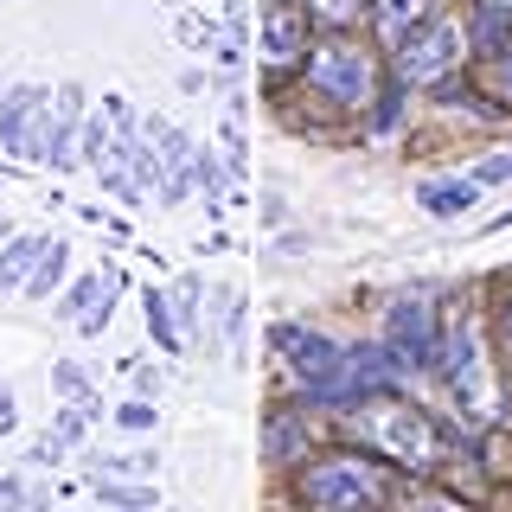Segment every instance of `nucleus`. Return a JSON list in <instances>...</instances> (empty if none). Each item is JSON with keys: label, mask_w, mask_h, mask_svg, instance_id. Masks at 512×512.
I'll return each mask as SVG.
<instances>
[{"label": "nucleus", "mask_w": 512, "mask_h": 512, "mask_svg": "<svg viewBox=\"0 0 512 512\" xmlns=\"http://www.w3.org/2000/svg\"><path fill=\"white\" fill-rule=\"evenodd\" d=\"M333 423H340V436H346V442L372 448L384 468L436 474L442 461H448V429H442L423 404H410L404 384H397V391L365 397V404H352V410H340Z\"/></svg>", "instance_id": "obj_1"}, {"label": "nucleus", "mask_w": 512, "mask_h": 512, "mask_svg": "<svg viewBox=\"0 0 512 512\" xmlns=\"http://www.w3.org/2000/svg\"><path fill=\"white\" fill-rule=\"evenodd\" d=\"M436 378L448 384V397H455V416L461 429H493L506 416L500 404V372H493V352H487V327H480V314L455 308L442 320V365Z\"/></svg>", "instance_id": "obj_2"}, {"label": "nucleus", "mask_w": 512, "mask_h": 512, "mask_svg": "<svg viewBox=\"0 0 512 512\" xmlns=\"http://www.w3.org/2000/svg\"><path fill=\"white\" fill-rule=\"evenodd\" d=\"M301 84H308L327 109H346V116H365V103L384 84V58L352 32H314L308 58H301Z\"/></svg>", "instance_id": "obj_3"}, {"label": "nucleus", "mask_w": 512, "mask_h": 512, "mask_svg": "<svg viewBox=\"0 0 512 512\" xmlns=\"http://www.w3.org/2000/svg\"><path fill=\"white\" fill-rule=\"evenodd\" d=\"M391 474H384V461L372 455V448H320V455L301 461V474H295V500H308V506H327V512H340V506H378V500H391Z\"/></svg>", "instance_id": "obj_4"}, {"label": "nucleus", "mask_w": 512, "mask_h": 512, "mask_svg": "<svg viewBox=\"0 0 512 512\" xmlns=\"http://www.w3.org/2000/svg\"><path fill=\"white\" fill-rule=\"evenodd\" d=\"M468 58H474L468 26H461L455 13H442V7H436L423 26H410L404 39L384 52V71H391L404 90H436V84H448V77H455Z\"/></svg>", "instance_id": "obj_5"}, {"label": "nucleus", "mask_w": 512, "mask_h": 512, "mask_svg": "<svg viewBox=\"0 0 512 512\" xmlns=\"http://www.w3.org/2000/svg\"><path fill=\"white\" fill-rule=\"evenodd\" d=\"M269 346L282 352V372L288 384L301 391V404L314 410H340V365H346V346L333 340V333L308 327V320H276L269 327Z\"/></svg>", "instance_id": "obj_6"}, {"label": "nucleus", "mask_w": 512, "mask_h": 512, "mask_svg": "<svg viewBox=\"0 0 512 512\" xmlns=\"http://www.w3.org/2000/svg\"><path fill=\"white\" fill-rule=\"evenodd\" d=\"M378 340L391 346V359L404 365V372L436 378V365H442V320H436V308H429V295H391L384 301Z\"/></svg>", "instance_id": "obj_7"}, {"label": "nucleus", "mask_w": 512, "mask_h": 512, "mask_svg": "<svg viewBox=\"0 0 512 512\" xmlns=\"http://www.w3.org/2000/svg\"><path fill=\"white\" fill-rule=\"evenodd\" d=\"M308 45H314V20L301 0H263V13H256V52H263L269 71H295L308 58Z\"/></svg>", "instance_id": "obj_8"}, {"label": "nucleus", "mask_w": 512, "mask_h": 512, "mask_svg": "<svg viewBox=\"0 0 512 512\" xmlns=\"http://www.w3.org/2000/svg\"><path fill=\"white\" fill-rule=\"evenodd\" d=\"M263 455L276 468H295V461L314 455V404H276L263 423Z\"/></svg>", "instance_id": "obj_9"}, {"label": "nucleus", "mask_w": 512, "mask_h": 512, "mask_svg": "<svg viewBox=\"0 0 512 512\" xmlns=\"http://www.w3.org/2000/svg\"><path fill=\"white\" fill-rule=\"evenodd\" d=\"M45 103H52V84H13V90H0V154H13V160L26 154V135H32V122L45 116Z\"/></svg>", "instance_id": "obj_10"}, {"label": "nucleus", "mask_w": 512, "mask_h": 512, "mask_svg": "<svg viewBox=\"0 0 512 512\" xmlns=\"http://www.w3.org/2000/svg\"><path fill=\"white\" fill-rule=\"evenodd\" d=\"M429 13H436V0H372V7H365V26H372L378 45L391 52V45L404 39L410 26H423Z\"/></svg>", "instance_id": "obj_11"}, {"label": "nucleus", "mask_w": 512, "mask_h": 512, "mask_svg": "<svg viewBox=\"0 0 512 512\" xmlns=\"http://www.w3.org/2000/svg\"><path fill=\"white\" fill-rule=\"evenodd\" d=\"M468 45L474 58H500L512 45V7H500V0H480L474 20H468Z\"/></svg>", "instance_id": "obj_12"}, {"label": "nucleus", "mask_w": 512, "mask_h": 512, "mask_svg": "<svg viewBox=\"0 0 512 512\" xmlns=\"http://www.w3.org/2000/svg\"><path fill=\"white\" fill-rule=\"evenodd\" d=\"M39 250H45L39 231H13L7 244H0V295H20L26 276H32V263H39Z\"/></svg>", "instance_id": "obj_13"}, {"label": "nucleus", "mask_w": 512, "mask_h": 512, "mask_svg": "<svg viewBox=\"0 0 512 512\" xmlns=\"http://www.w3.org/2000/svg\"><path fill=\"white\" fill-rule=\"evenodd\" d=\"M474 199H480V180H474V173H468V180H429L423 192H416V205H423L429 218H461Z\"/></svg>", "instance_id": "obj_14"}, {"label": "nucleus", "mask_w": 512, "mask_h": 512, "mask_svg": "<svg viewBox=\"0 0 512 512\" xmlns=\"http://www.w3.org/2000/svg\"><path fill=\"white\" fill-rule=\"evenodd\" d=\"M64 276H71V244H64V237H45V250H39V263H32V276H26L20 295L45 301L52 288H64Z\"/></svg>", "instance_id": "obj_15"}, {"label": "nucleus", "mask_w": 512, "mask_h": 512, "mask_svg": "<svg viewBox=\"0 0 512 512\" xmlns=\"http://www.w3.org/2000/svg\"><path fill=\"white\" fill-rule=\"evenodd\" d=\"M404 116H410V90L397 84L391 71H384L378 96H372V103H365V128H372V135H391V128H404Z\"/></svg>", "instance_id": "obj_16"}, {"label": "nucleus", "mask_w": 512, "mask_h": 512, "mask_svg": "<svg viewBox=\"0 0 512 512\" xmlns=\"http://www.w3.org/2000/svg\"><path fill=\"white\" fill-rule=\"evenodd\" d=\"M141 320H148V333L160 340V352H180L186 346V327H180V314H173V295L148 288V295H141Z\"/></svg>", "instance_id": "obj_17"}, {"label": "nucleus", "mask_w": 512, "mask_h": 512, "mask_svg": "<svg viewBox=\"0 0 512 512\" xmlns=\"http://www.w3.org/2000/svg\"><path fill=\"white\" fill-rule=\"evenodd\" d=\"M308 7V20H314V32H352L365 20V7L372 0H301Z\"/></svg>", "instance_id": "obj_18"}, {"label": "nucleus", "mask_w": 512, "mask_h": 512, "mask_svg": "<svg viewBox=\"0 0 512 512\" xmlns=\"http://www.w3.org/2000/svg\"><path fill=\"white\" fill-rule=\"evenodd\" d=\"M186 173H192V192H205V205H212V212H218V199H224V167H218V154L205 148V141H199V148H192Z\"/></svg>", "instance_id": "obj_19"}, {"label": "nucleus", "mask_w": 512, "mask_h": 512, "mask_svg": "<svg viewBox=\"0 0 512 512\" xmlns=\"http://www.w3.org/2000/svg\"><path fill=\"white\" fill-rule=\"evenodd\" d=\"M218 141H224V167H231V173H244V167H250V141H244V103H231V116H224Z\"/></svg>", "instance_id": "obj_20"}, {"label": "nucleus", "mask_w": 512, "mask_h": 512, "mask_svg": "<svg viewBox=\"0 0 512 512\" xmlns=\"http://www.w3.org/2000/svg\"><path fill=\"white\" fill-rule=\"evenodd\" d=\"M154 448H122V455H103V461H90V474H154Z\"/></svg>", "instance_id": "obj_21"}, {"label": "nucleus", "mask_w": 512, "mask_h": 512, "mask_svg": "<svg viewBox=\"0 0 512 512\" xmlns=\"http://www.w3.org/2000/svg\"><path fill=\"white\" fill-rule=\"evenodd\" d=\"M199 301H205V282H199V276H180V288H173V314H180V327H186V333L205 320Z\"/></svg>", "instance_id": "obj_22"}, {"label": "nucleus", "mask_w": 512, "mask_h": 512, "mask_svg": "<svg viewBox=\"0 0 512 512\" xmlns=\"http://www.w3.org/2000/svg\"><path fill=\"white\" fill-rule=\"evenodd\" d=\"M103 122H109V135H116V141H135L141 135V116H135L128 96H103Z\"/></svg>", "instance_id": "obj_23"}, {"label": "nucleus", "mask_w": 512, "mask_h": 512, "mask_svg": "<svg viewBox=\"0 0 512 512\" xmlns=\"http://www.w3.org/2000/svg\"><path fill=\"white\" fill-rule=\"evenodd\" d=\"M224 340L231 359H244V288H224Z\"/></svg>", "instance_id": "obj_24"}, {"label": "nucleus", "mask_w": 512, "mask_h": 512, "mask_svg": "<svg viewBox=\"0 0 512 512\" xmlns=\"http://www.w3.org/2000/svg\"><path fill=\"white\" fill-rule=\"evenodd\" d=\"M96 493H103L109 506H154V487H122L116 474H96Z\"/></svg>", "instance_id": "obj_25"}, {"label": "nucleus", "mask_w": 512, "mask_h": 512, "mask_svg": "<svg viewBox=\"0 0 512 512\" xmlns=\"http://www.w3.org/2000/svg\"><path fill=\"white\" fill-rule=\"evenodd\" d=\"M64 455H71V442H64L58 429H45V436H39V442L26 448V468H58Z\"/></svg>", "instance_id": "obj_26"}, {"label": "nucleus", "mask_w": 512, "mask_h": 512, "mask_svg": "<svg viewBox=\"0 0 512 512\" xmlns=\"http://www.w3.org/2000/svg\"><path fill=\"white\" fill-rule=\"evenodd\" d=\"M116 423H122V429H154V423H160L154 397H141V391H135V397H128V404L116 410Z\"/></svg>", "instance_id": "obj_27"}, {"label": "nucleus", "mask_w": 512, "mask_h": 512, "mask_svg": "<svg viewBox=\"0 0 512 512\" xmlns=\"http://www.w3.org/2000/svg\"><path fill=\"white\" fill-rule=\"evenodd\" d=\"M52 391H58V397H90V378L77 372L71 359H58V365H52Z\"/></svg>", "instance_id": "obj_28"}, {"label": "nucleus", "mask_w": 512, "mask_h": 512, "mask_svg": "<svg viewBox=\"0 0 512 512\" xmlns=\"http://www.w3.org/2000/svg\"><path fill=\"white\" fill-rule=\"evenodd\" d=\"M128 378H135V391H141V397H154V404H160V391H167V372H154V365L128 359Z\"/></svg>", "instance_id": "obj_29"}, {"label": "nucleus", "mask_w": 512, "mask_h": 512, "mask_svg": "<svg viewBox=\"0 0 512 512\" xmlns=\"http://www.w3.org/2000/svg\"><path fill=\"white\" fill-rule=\"evenodd\" d=\"M32 500H45V493L26 487L20 474H0V506H32Z\"/></svg>", "instance_id": "obj_30"}, {"label": "nucleus", "mask_w": 512, "mask_h": 512, "mask_svg": "<svg viewBox=\"0 0 512 512\" xmlns=\"http://www.w3.org/2000/svg\"><path fill=\"white\" fill-rule=\"evenodd\" d=\"M487 64H493V90H500V103H512V45L500 58H487Z\"/></svg>", "instance_id": "obj_31"}, {"label": "nucleus", "mask_w": 512, "mask_h": 512, "mask_svg": "<svg viewBox=\"0 0 512 512\" xmlns=\"http://www.w3.org/2000/svg\"><path fill=\"white\" fill-rule=\"evenodd\" d=\"M20 429V397H13V384H0V436H13Z\"/></svg>", "instance_id": "obj_32"}, {"label": "nucleus", "mask_w": 512, "mask_h": 512, "mask_svg": "<svg viewBox=\"0 0 512 512\" xmlns=\"http://www.w3.org/2000/svg\"><path fill=\"white\" fill-rule=\"evenodd\" d=\"M506 352H512V301H506Z\"/></svg>", "instance_id": "obj_33"}, {"label": "nucleus", "mask_w": 512, "mask_h": 512, "mask_svg": "<svg viewBox=\"0 0 512 512\" xmlns=\"http://www.w3.org/2000/svg\"><path fill=\"white\" fill-rule=\"evenodd\" d=\"M500 7H512V0H500Z\"/></svg>", "instance_id": "obj_34"}]
</instances>
